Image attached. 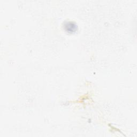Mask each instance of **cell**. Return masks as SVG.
Wrapping results in <instances>:
<instances>
[{
  "label": "cell",
  "mask_w": 137,
  "mask_h": 137,
  "mask_svg": "<svg viewBox=\"0 0 137 137\" xmlns=\"http://www.w3.org/2000/svg\"><path fill=\"white\" fill-rule=\"evenodd\" d=\"M65 27H66V30L68 31H71L73 32L74 30H76V25H74L72 23H68L66 25H65Z\"/></svg>",
  "instance_id": "obj_1"
}]
</instances>
